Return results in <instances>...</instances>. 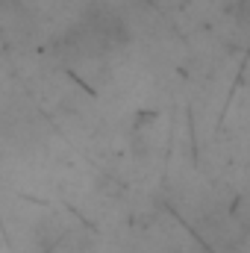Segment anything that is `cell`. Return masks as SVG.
Here are the masks:
<instances>
[{
  "mask_svg": "<svg viewBox=\"0 0 250 253\" xmlns=\"http://www.w3.org/2000/svg\"><path fill=\"white\" fill-rule=\"evenodd\" d=\"M71 42H80L83 50H112L126 42V27L112 12H91L71 30Z\"/></svg>",
  "mask_w": 250,
  "mask_h": 253,
  "instance_id": "cell-1",
  "label": "cell"
}]
</instances>
